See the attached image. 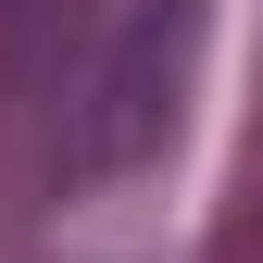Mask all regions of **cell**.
Returning <instances> with one entry per match:
<instances>
[{"instance_id":"cell-1","label":"cell","mask_w":263,"mask_h":263,"mask_svg":"<svg viewBox=\"0 0 263 263\" xmlns=\"http://www.w3.org/2000/svg\"><path fill=\"white\" fill-rule=\"evenodd\" d=\"M188 50H201V0H138V13H125V38L101 50V76H88V138H76L88 176L163 163L176 101H188Z\"/></svg>"}]
</instances>
